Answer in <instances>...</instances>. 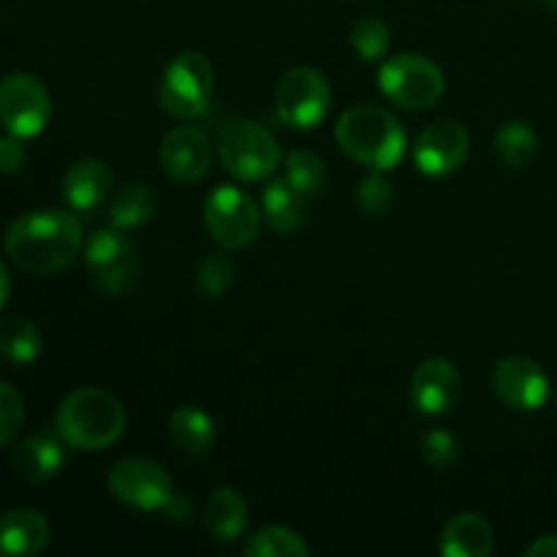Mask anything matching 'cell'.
<instances>
[{"instance_id":"6da1fadb","label":"cell","mask_w":557,"mask_h":557,"mask_svg":"<svg viewBox=\"0 0 557 557\" xmlns=\"http://www.w3.org/2000/svg\"><path fill=\"white\" fill-rule=\"evenodd\" d=\"M82 226L69 210H38L20 215L5 228L3 248L20 270L52 275L82 253Z\"/></svg>"},{"instance_id":"7a4b0ae2","label":"cell","mask_w":557,"mask_h":557,"mask_svg":"<svg viewBox=\"0 0 557 557\" xmlns=\"http://www.w3.org/2000/svg\"><path fill=\"white\" fill-rule=\"evenodd\" d=\"M54 433L76 451H101L117 444L125 433V408L112 392L85 386L60 403Z\"/></svg>"},{"instance_id":"3957f363","label":"cell","mask_w":557,"mask_h":557,"mask_svg":"<svg viewBox=\"0 0 557 557\" xmlns=\"http://www.w3.org/2000/svg\"><path fill=\"white\" fill-rule=\"evenodd\" d=\"M335 139L348 158L375 172H389L406 156V128L389 109L359 103L337 120Z\"/></svg>"},{"instance_id":"277c9868","label":"cell","mask_w":557,"mask_h":557,"mask_svg":"<svg viewBox=\"0 0 557 557\" xmlns=\"http://www.w3.org/2000/svg\"><path fill=\"white\" fill-rule=\"evenodd\" d=\"M218 158L232 177L243 183L264 180L281 166V145L264 125L248 117H234L223 123L218 134Z\"/></svg>"},{"instance_id":"5b68a950","label":"cell","mask_w":557,"mask_h":557,"mask_svg":"<svg viewBox=\"0 0 557 557\" xmlns=\"http://www.w3.org/2000/svg\"><path fill=\"white\" fill-rule=\"evenodd\" d=\"M215 87V71L207 54L196 49L174 54L161 74L158 101L174 120H196L207 112Z\"/></svg>"},{"instance_id":"8992f818","label":"cell","mask_w":557,"mask_h":557,"mask_svg":"<svg viewBox=\"0 0 557 557\" xmlns=\"http://www.w3.org/2000/svg\"><path fill=\"white\" fill-rule=\"evenodd\" d=\"M379 87L397 107L422 112L441 101L446 90V76L441 65L424 54L403 52L381 65Z\"/></svg>"},{"instance_id":"52a82bcc","label":"cell","mask_w":557,"mask_h":557,"mask_svg":"<svg viewBox=\"0 0 557 557\" xmlns=\"http://www.w3.org/2000/svg\"><path fill=\"white\" fill-rule=\"evenodd\" d=\"M85 267L98 292L123 297L139 277V256L123 228H98L85 243Z\"/></svg>"},{"instance_id":"ba28073f","label":"cell","mask_w":557,"mask_h":557,"mask_svg":"<svg viewBox=\"0 0 557 557\" xmlns=\"http://www.w3.org/2000/svg\"><path fill=\"white\" fill-rule=\"evenodd\" d=\"M109 493L114 500L136 511H163L177 498L172 476L166 468L147 457H128V460L114 462L107 476Z\"/></svg>"},{"instance_id":"9c48e42d","label":"cell","mask_w":557,"mask_h":557,"mask_svg":"<svg viewBox=\"0 0 557 557\" xmlns=\"http://www.w3.org/2000/svg\"><path fill=\"white\" fill-rule=\"evenodd\" d=\"M261 210L253 196L237 185H218L205 201V226L221 248H248L259 237Z\"/></svg>"},{"instance_id":"30bf717a","label":"cell","mask_w":557,"mask_h":557,"mask_svg":"<svg viewBox=\"0 0 557 557\" xmlns=\"http://www.w3.org/2000/svg\"><path fill=\"white\" fill-rule=\"evenodd\" d=\"M332 103V87L326 76L315 69H299L286 71L277 82L275 90V109L277 117L288 125V128L310 131L326 117Z\"/></svg>"},{"instance_id":"8fae6325","label":"cell","mask_w":557,"mask_h":557,"mask_svg":"<svg viewBox=\"0 0 557 557\" xmlns=\"http://www.w3.org/2000/svg\"><path fill=\"white\" fill-rule=\"evenodd\" d=\"M52 120L49 90L33 74H5L0 79V125L20 139H33Z\"/></svg>"},{"instance_id":"7c38bea8","label":"cell","mask_w":557,"mask_h":557,"mask_svg":"<svg viewBox=\"0 0 557 557\" xmlns=\"http://www.w3.org/2000/svg\"><path fill=\"white\" fill-rule=\"evenodd\" d=\"M471 152V134L457 120H435L413 141V163L428 177L455 174Z\"/></svg>"},{"instance_id":"4fadbf2b","label":"cell","mask_w":557,"mask_h":557,"mask_svg":"<svg viewBox=\"0 0 557 557\" xmlns=\"http://www.w3.org/2000/svg\"><path fill=\"white\" fill-rule=\"evenodd\" d=\"M495 397L511 411H539L549 397V379L531 357H504L490 375Z\"/></svg>"},{"instance_id":"5bb4252c","label":"cell","mask_w":557,"mask_h":557,"mask_svg":"<svg viewBox=\"0 0 557 557\" xmlns=\"http://www.w3.org/2000/svg\"><path fill=\"white\" fill-rule=\"evenodd\" d=\"M408 395L424 417H444V413L455 411L462 395L460 368L444 357L424 359L411 373Z\"/></svg>"},{"instance_id":"9a60e30c","label":"cell","mask_w":557,"mask_h":557,"mask_svg":"<svg viewBox=\"0 0 557 557\" xmlns=\"http://www.w3.org/2000/svg\"><path fill=\"white\" fill-rule=\"evenodd\" d=\"M161 166L169 180L194 185L207 177L212 166V145L196 125H177L161 141Z\"/></svg>"},{"instance_id":"2e32d148","label":"cell","mask_w":557,"mask_h":557,"mask_svg":"<svg viewBox=\"0 0 557 557\" xmlns=\"http://www.w3.org/2000/svg\"><path fill=\"white\" fill-rule=\"evenodd\" d=\"M114 185V174L101 158H79L65 169L60 180V196L69 210L90 212L109 199Z\"/></svg>"},{"instance_id":"e0dca14e","label":"cell","mask_w":557,"mask_h":557,"mask_svg":"<svg viewBox=\"0 0 557 557\" xmlns=\"http://www.w3.org/2000/svg\"><path fill=\"white\" fill-rule=\"evenodd\" d=\"M49 544V522L36 509H14L0 517V557H27L44 553Z\"/></svg>"},{"instance_id":"ac0fdd59","label":"cell","mask_w":557,"mask_h":557,"mask_svg":"<svg viewBox=\"0 0 557 557\" xmlns=\"http://www.w3.org/2000/svg\"><path fill=\"white\" fill-rule=\"evenodd\" d=\"M63 444L49 435H30L11 451V471L22 484H41L63 468Z\"/></svg>"},{"instance_id":"d6986e66","label":"cell","mask_w":557,"mask_h":557,"mask_svg":"<svg viewBox=\"0 0 557 557\" xmlns=\"http://www.w3.org/2000/svg\"><path fill=\"white\" fill-rule=\"evenodd\" d=\"M495 549L493 525L476 511L451 517L441 531V555L446 557H487Z\"/></svg>"},{"instance_id":"ffe728a7","label":"cell","mask_w":557,"mask_h":557,"mask_svg":"<svg viewBox=\"0 0 557 557\" xmlns=\"http://www.w3.org/2000/svg\"><path fill=\"white\" fill-rule=\"evenodd\" d=\"M250 520L248 500L243 493L234 487H218L215 493L207 498L205 506V528L215 542L232 544L245 533Z\"/></svg>"},{"instance_id":"44dd1931","label":"cell","mask_w":557,"mask_h":557,"mask_svg":"<svg viewBox=\"0 0 557 557\" xmlns=\"http://www.w3.org/2000/svg\"><path fill=\"white\" fill-rule=\"evenodd\" d=\"M305 210H308V196L299 194L286 177L272 180L261 194V215L277 234L297 232L305 221Z\"/></svg>"},{"instance_id":"7402d4cb","label":"cell","mask_w":557,"mask_h":557,"mask_svg":"<svg viewBox=\"0 0 557 557\" xmlns=\"http://www.w3.org/2000/svg\"><path fill=\"white\" fill-rule=\"evenodd\" d=\"M169 435L188 455H207L215 446L218 430L207 411L196 406H180L169 417Z\"/></svg>"},{"instance_id":"603a6c76","label":"cell","mask_w":557,"mask_h":557,"mask_svg":"<svg viewBox=\"0 0 557 557\" xmlns=\"http://www.w3.org/2000/svg\"><path fill=\"white\" fill-rule=\"evenodd\" d=\"M158 210V196L150 185L145 183H131L120 188L117 194L109 201V223L123 232L139 228L156 215Z\"/></svg>"},{"instance_id":"cb8c5ba5","label":"cell","mask_w":557,"mask_h":557,"mask_svg":"<svg viewBox=\"0 0 557 557\" xmlns=\"http://www.w3.org/2000/svg\"><path fill=\"white\" fill-rule=\"evenodd\" d=\"M41 332L25 315H3L0 319V354L11 364H33L41 354Z\"/></svg>"},{"instance_id":"d4e9b609","label":"cell","mask_w":557,"mask_h":557,"mask_svg":"<svg viewBox=\"0 0 557 557\" xmlns=\"http://www.w3.org/2000/svg\"><path fill=\"white\" fill-rule=\"evenodd\" d=\"M539 136L525 120H509L495 134V156L509 169H525L536 158Z\"/></svg>"},{"instance_id":"484cf974","label":"cell","mask_w":557,"mask_h":557,"mask_svg":"<svg viewBox=\"0 0 557 557\" xmlns=\"http://www.w3.org/2000/svg\"><path fill=\"white\" fill-rule=\"evenodd\" d=\"M250 557H308L310 547L297 531L283 525H264L243 547Z\"/></svg>"},{"instance_id":"4316f807","label":"cell","mask_w":557,"mask_h":557,"mask_svg":"<svg viewBox=\"0 0 557 557\" xmlns=\"http://www.w3.org/2000/svg\"><path fill=\"white\" fill-rule=\"evenodd\" d=\"M283 177L294 185L302 196L313 199L321 190L326 188V180H330V172H326V163L321 161L315 152L308 150H294L292 156L283 161Z\"/></svg>"},{"instance_id":"83f0119b","label":"cell","mask_w":557,"mask_h":557,"mask_svg":"<svg viewBox=\"0 0 557 557\" xmlns=\"http://www.w3.org/2000/svg\"><path fill=\"white\" fill-rule=\"evenodd\" d=\"M234 275H237V264L228 256V250L221 248L201 259L199 270H196V288L207 299H221L232 288Z\"/></svg>"},{"instance_id":"f1b7e54d","label":"cell","mask_w":557,"mask_h":557,"mask_svg":"<svg viewBox=\"0 0 557 557\" xmlns=\"http://www.w3.org/2000/svg\"><path fill=\"white\" fill-rule=\"evenodd\" d=\"M392 44V30L379 16H362L351 27V47L362 60L384 58Z\"/></svg>"},{"instance_id":"f546056e","label":"cell","mask_w":557,"mask_h":557,"mask_svg":"<svg viewBox=\"0 0 557 557\" xmlns=\"http://www.w3.org/2000/svg\"><path fill=\"white\" fill-rule=\"evenodd\" d=\"M395 201V190L392 183L384 177V172L370 169L368 177L359 180L357 185V205L364 215H384Z\"/></svg>"},{"instance_id":"4dcf8cb0","label":"cell","mask_w":557,"mask_h":557,"mask_svg":"<svg viewBox=\"0 0 557 557\" xmlns=\"http://www.w3.org/2000/svg\"><path fill=\"white\" fill-rule=\"evenodd\" d=\"M422 457L428 466L449 471L460 460V441L449 430H430L422 438Z\"/></svg>"},{"instance_id":"1f68e13d","label":"cell","mask_w":557,"mask_h":557,"mask_svg":"<svg viewBox=\"0 0 557 557\" xmlns=\"http://www.w3.org/2000/svg\"><path fill=\"white\" fill-rule=\"evenodd\" d=\"M22 419H25V400L14 386L0 381V446L20 433Z\"/></svg>"},{"instance_id":"d6a6232c","label":"cell","mask_w":557,"mask_h":557,"mask_svg":"<svg viewBox=\"0 0 557 557\" xmlns=\"http://www.w3.org/2000/svg\"><path fill=\"white\" fill-rule=\"evenodd\" d=\"M25 145L20 136H0V174H16L25 163Z\"/></svg>"},{"instance_id":"836d02e7","label":"cell","mask_w":557,"mask_h":557,"mask_svg":"<svg viewBox=\"0 0 557 557\" xmlns=\"http://www.w3.org/2000/svg\"><path fill=\"white\" fill-rule=\"evenodd\" d=\"M528 557H557V533H549V536L536 539L531 547L525 549Z\"/></svg>"},{"instance_id":"e575fe53","label":"cell","mask_w":557,"mask_h":557,"mask_svg":"<svg viewBox=\"0 0 557 557\" xmlns=\"http://www.w3.org/2000/svg\"><path fill=\"white\" fill-rule=\"evenodd\" d=\"M9 294H11V277H9V270L3 267V261H0V310H3Z\"/></svg>"}]
</instances>
